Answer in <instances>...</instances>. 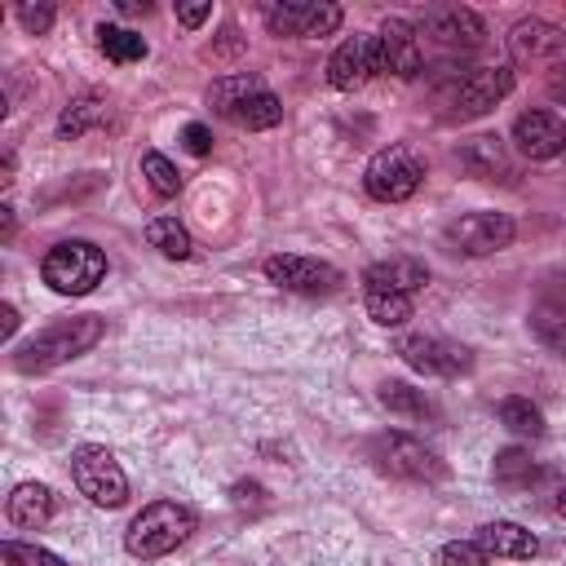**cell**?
<instances>
[{
  "label": "cell",
  "instance_id": "1",
  "mask_svg": "<svg viewBox=\"0 0 566 566\" xmlns=\"http://www.w3.org/2000/svg\"><path fill=\"white\" fill-rule=\"evenodd\" d=\"M106 323L97 314H80V318H62L53 327H44L40 336H31L18 354H13V367L18 371H53L80 354H88L97 340H102Z\"/></svg>",
  "mask_w": 566,
  "mask_h": 566
},
{
  "label": "cell",
  "instance_id": "2",
  "mask_svg": "<svg viewBox=\"0 0 566 566\" xmlns=\"http://www.w3.org/2000/svg\"><path fill=\"white\" fill-rule=\"evenodd\" d=\"M190 531H195V513H190L186 504H177V500H155V504H146V509L128 522L124 548H128L133 557L150 562V557H164V553H172L177 544H186Z\"/></svg>",
  "mask_w": 566,
  "mask_h": 566
},
{
  "label": "cell",
  "instance_id": "3",
  "mask_svg": "<svg viewBox=\"0 0 566 566\" xmlns=\"http://www.w3.org/2000/svg\"><path fill=\"white\" fill-rule=\"evenodd\" d=\"M509 93H513V66H478L438 84V106L447 119H478L495 111V102H504Z\"/></svg>",
  "mask_w": 566,
  "mask_h": 566
},
{
  "label": "cell",
  "instance_id": "4",
  "mask_svg": "<svg viewBox=\"0 0 566 566\" xmlns=\"http://www.w3.org/2000/svg\"><path fill=\"white\" fill-rule=\"evenodd\" d=\"M40 279L57 292V296H84L106 279V252L88 239H62L44 252L40 261Z\"/></svg>",
  "mask_w": 566,
  "mask_h": 566
},
{
  "label": "cell",
  "instance_id": "5",
  "mask_svg": "<svg viewBox=\"0 0 566 566\" xmlns=\"http://www.w3.org/2000/svg\"><path fill=\"white\" fill-rule=\"evenodd\" d=\"M420 181H424V159H420L411 146H402V142L376 150V155L367 159V168H363V186H367V195L380 199V203H402V199H411V195L420 190Z\"/></svg>",
  "mask_w": 566,
  "mask_h": 566
},
{
  "label": "cell",
  "instance_id": "6",
  "mask_svg": "<svg viewBox=\"0 0 566 566\" xmlns=\"http://www.w3.org/2000/svg\"><path fill=\"white\" fill-rule=\"evenodd\" d=\"M367 455L376 460L380 473L389 478H402V482H442L447 478V464L438 460V451H429L424 442H416L411 433H376L367 442Z\"/></svg>",
  "mask_w": 566,
  "mask_h": 566
},
{
  "label": "cell",
  "instance_id": "7",
  "mask_svg": "<svg viewBox=\"0 0 566 566\" xmlns=\"http://www.w3.org/2000/svg\"><path fill=\"white\" fill-rule=\"evenodd\" d=\"M71 478H75L80 495L97 509H119L128 500V478H124L119 460L97 442H84L71 451Z\"/></svg>",
  "mask_w": 566,
  "mask_h": 566
},
{
  "label": "cell",
  "instance_id": "8",
  "mask_svg": "<svg viewBox=\"0 0 566 566\" xmlns=\"http://www.w3.org/2000/svg\"><path fill=\"white\" fill-rule=\"evenodd\" d=\"M513 234H517V226H513L509 212L482 208V212H464V217H455L447 226V248L451 252H464V256H491V252L509 248Z\"/></svg>",
  "mask_w": 566,
  "mask_h": 566
},
{
  "label": "cell",
  "instance_id": "9",
  "mask_svg": "<svg viewBox=\"0 0 566 566\" xmlns=\"http://www.w3.org/2000/svg\"><path fill=\"white\" fill-rule=\"evenodd\" d=\"M265 279L279 283L283 292H301V296H327L340 287V270L318 261V256H296V252H279L265 256Z\"/></svg>",
  "mask_w": 566,
  "mask_h": 566
},
{
  "label": "cell",
  "instance_id": "10",
  "mask_svg": "<svg viewBox=\"0 0 566 566\" xmlns=\"http://www.w3.org/2000/svg\"><path fill=\"white\" fill-rule=\"evenodd\" d=\"M394 349H398V358H402L411 371H420V376H460V371H469V363H473V354H469L464 345H451V340H438V336H424V332L402 336Z\"/></svg>",
  "mask_w": 566,
  "mask_h": 566
},
{
  "label": "cell",
  "instance_id": "11",
  "mask_svg": "<svg viewBox=\"0 0 566 566\" xmlns=\"http://www.w3.org/2000/svg\"><path fill=\"white\" fill-rule=\"evenodd\" d=\"M376 49H380V71L398 75V80H416L424 71V53H420V35L411 22L402 18H385L376 31Z\"/></svg>",
  "mask_w": 566,
  "mask_h": 566
},
{
  "label": "cell",
  "instance_id": "12",
  "mask_svg": "<svg viewBox=\"0 0 566 566\" xmlns=\"http://www.w3.org/2000/svg\"><path fill=\"white\" fill-rule=\"evenodd\" d=\"M371 75H380L376 35H349V40L327 57V80H332V88H340V93L363 88Z\"/></svg>",
  "mask_w": 566,
  "mask_h": 566
},
{
  "label": "cell",
  "instance_id": "13",
  "mask_svg": "<svg viewBox=\"0 0 566 566\" xmlns=\"http://www.w3.org/2000/svg\"><path fill=\"white\" fill-rule=\"evenodd\" d=\"M265 27L274 35H296V40H314V35H332L340 27V9L336 4H265Z\"/></svg>",
  "mask_w": 566,
  "mask_h": 566
},
{
  "label": "cell",
  "instance_id": "14",
  "mask_svg": "<svg viewBox=\"0 0 566 566\" xmlns=\"http://www.w3.org/2000/svg\"><path fill=\"white\" fill-rule=\"evenodd\" d=\"M420 31L442 44V49H478L482 35H486V22L473 13V9H460V4H447V9H429Z\"/></svg>",
  "mask_w": 566,
  "mask_h": 566
},
{
  "label": "cell",
  "instance_id": "15",
  "mask_svg": "<svg viewBox=\"0 0 566 566\" xmlns=\"http://www.w3.org/2000/svg\"><path fill=\"white\" fill-rule=\"evenodd\" d=\"M513 146L526 159H553L566 150V124L553 111H522L513 119Z\"/></svg>",
  "mask_w": 566,
  "mask_h": 566
},
{
  "label": "cell",
  "instance_id": "16",
  "mask_svg": "<svg viewBox=\"0 0 566 566\" xmlns=\"http://www.w3.org/2000/svg\"><path fill=\"white\" fill-rule=\"evenodd\" d=\"M455 164L469 172V177H478V181H504V177H513V159H509V146L500 142V137H469L460 150H455Z\"/></svg>",
  "mask_w": 566,
  "mask_h": 566
},
{
  "label": "cell",
  "instance_id": "17",
  "mask_svg": "<svg viewBox=\"0 0 566 566\" xmlns=\"http://www.w3.org/2000/svg\"><path fill=\"white\" fill-rule=\"evenodd\" d=\"M509 49H513L517 57H531V62L557 57V53L566 49V31H562L557 22H544V18H517V22L509 27Z\"/></svg>",
  "mask_w": 566,
  "mask_h": 566
},
{
  "label": "cell",
  "instance_id": "18",
  "mask_svg": "<svg viewBox=\"0 0 566 566\" xmlns=\"http://www.w3.org/2000/svg\"><path fill=\"white\" fill-rule=\"evenodd\" d=\"M363 283H367V292H398V296H411V292H420V287L429 283V270H424V261H416V256H389V261L367 265Z\"/></svg>",
  "mask_w": 566,
  "mask_h": 566
},
{
  "label": "cell",
  "instance_id": "19",
  "mask_svg": "<svg viewBox=\"0 0 566 566\" xmlns=\"http://www.w3.org/2000/svg\"><path fill=\"white\" fill-rule=\"evenodd\" d=\"M9 522L22 526V531H40L53 513H57V495L44 486V482H18L9 491V504H4Z\"/></svg>",
  "mask_w": 566,
  "mask_h": 566
},
{
  "label": "cell",
  "instance_id": "20",
  "mask_svg": "<svg viewBox=\"0 0 566 566\" xmlns=\"http://www.w3.org/2000/svg\"><path fill=\"white\" fill-rule=\"evenodd\" d=\"M491 557H535L539 553V539L526 531V526H517V522H486V526H478V535H473Z\"/></svg>",
  "mask_w": 566,
  "mask_h": 566
},
{
  "label": "cell",
  "instance_id": "21",
  "mask_svg": "<svg viewBox=\"0 0 566 566\" xmlns=\"http://www.w3.org/2000/svg\"><path fill=\"white\" fill-rule=\"evenodd\" d=\"M221 119H230L234 128L256 133V128H274V124L283 119V106H279V97H274L270 88H256V93H248L243 102H234Z\"/></svg>",
  "mask_w": 566,
  "mask_h": 566
},
{
  "label": "cell",
  "instance_id": "22",
  "mask_svg": "<svg viewBox=\"0 0 566 566\" xmlns=\"http://www.w3.org/2000/svg\"><path fill=\"white\" fill-rule=\"evenodd\" d=\"M102 115H106V102H102L97 93H80V97H71V102L62 106V115H57V137H84L93 124H102Z\"/></svg>",
  "mask_w": 566,
  "mask_h": 566
},
{
  "label": "cell",
  "instance_id": "23",
  "mask_svg": "<svg viewBox=\"0 0 566 566\" xmlns=\"http://www.w3.org/2000/svg\"><path fill=\"white\" fill-rule=\"evenodd\" d=\"M97 49H102L111 62H142V57H146V40H142L137 31L111 27V22L97 27Z\"/></svg>",
  "mask_w": 566,
  "mask_h": 566
},
{
  "label": "cell",
  "instance_id": "24",
  "mask_svg": "<svg viewBox=\"0 0 566 566\" xmlns=\"http://www.w3.org/2000/svg\"><path fill=\"white\" fill-rule=\"evenodd\" d=\"M146 243L150 248H159L164 256H172V261H186L190 256V234H186V226L177 221V217H155L150 226H146Z\"/></svg>",
  "mask_w": 566,
  "mask_h": 566
},
{
  "label": "cell",
  "instance_id": "25",
  "mask_svg": "<svg viewBox=\"0 0 566 566\" xmlns=\"http://www.w3.org/2000/svg\"><path fill=\"white\" fill-rule=\"evenodd\" d=\"M500 424L509 429V433H522V438H539L544 433V411L531 402V398H504L500 402Z\"/></svg>",
  "mask_w": 566,
  "mask_h": 566
},
{
  "label": "cell",
  "instance_id": "26",
  "mask_svg": "<svg viewBox=\"0 0 566 566\" xmlns=\"http://www.w3.org/2000/svg\"><path fill=\"white\" fill-rule=\"evenodd\" d=\"M376 398H380V407H385V411H394V416H407V420H416V416H424V411H429V398H424L420 389L402 385V380H385Z\"/></svg>",
  "mask_w": 566,
  "mask_h": 566
},
{
  "label": "cell",
  "instance_id": "27",
  "mask_svg": "<svg viewBox=\"0 0 566 566\" xmlns=\"http://www.w3.org/2000/svg\"><path fill=\"white\" fill-rule=\"evenodd\" d=\"M256 88H265L256 75H221V80H212V88H208V106H212L217 115H226L234 102H243V97L256 93Z\"/></svg>",
  "mask_w": 566,
  "mask_h": 566
},
{
  "label": "cell",
  "instance_id": "28",
  "mask_svg": "<svg viewBox=\"0 0 566 566\" xmlns=\"http://www.w3.org/2000/svg\"><path fill=\"white\" fill-rule=\"evenodd\" d=\"M535 478H539V469H535L531 451L504 447V451L495 455V482H504V486H526V482H535Z\"/></svg>",
  "mask_w": 566,
  "mask_h": 566
},
{
  "label": "cell",
  "instance_id": "29",
  "mask_svg": "<svg viewBox=\"0 0 566 566\" xmlns=\"http://www.w3.org/2000/svg\"><path fill=\"white\" fill-rule=\"evenodd\" d=\"M142 177H146V186H150L159 199H168V195L181 190V172H177L172 159L159 155V150H146V155H142Z\"/></svg>",
  "mask_w": 566,
  "mask_h": 566
},
{
  "label": "cell",
  "instance_id": "30",
  "mask_svg": "<svg viewBox=\"0 0 566 566\" xmlns=\"http://www.w3.org/2000/svg\"><path fill=\"white\" fill-rule=\"evenodd\" d=\"M363 301H367L371 323H380V327H402V323L411 318V296H398V292H367Z\"/></svg>",
  "mask_w": 566,
  "mask_h": 566
},
{
  "label": "cell",
  "instance_id": "31",
  "mask_svg": "<svg viewBox=\"0 0 566 566\" xmlns=\"http://www.w3.org/2000/svg\"><path fill=\"white\" fill-rule=\"evenodd\" d=\"M531 327H535V336H539L553 354L566 358V305H539V310L531 314Z\"/></svg>",
  "mask_w": 566,
  "mask_h": 566
},
{
  "label": "cell",
  "instance_id": "32",
  "mask_svg": "<svg viewBox=\"0 0 566 566\" xmlns=\"http://www.w3.org/2000/svg\"><path fill=\"white\" fill-rule=\"evenodd\" d=\"M0 566H66L57 553L40 548V544H18V539H4L0 544Z\"/></svg>",
  "mask_w": 566,
  "mask_h": 566
},
{
  "label": "cell",
  "instance_id": "33",
  "mask_svg": "<svg viewBox=\"0 0 566 566\" xmlns=\"http://www.w3.org/2000/svg\"><path fill=\"white\" fill-rule=\"evenodd\" d=\"M491 553L478 539H451L438 548V566H486Z\"/></svg>",
  "mask_w": 566,
  "mask_h": 566
},
{
  "label": "cell",
  "instance_id": "34",
  "mask_svg": "<svg viewBox=\"0 0 566 566\" xmlns=\"http://www.w3.org/2000/svg\"><path fill=\"white\" fill-rule=\"evenodd\" d=\"M53 4H18V22L31 31V35H44L49 27H53Z\"/></svg>",
  "mask_w": 566,
  "mask_h": 566
},
{
  "label": "cell",
  "instance_id": "35",
  "mask_svg": "<svg viewBox=\"0 0 566 566\" xmlns=\"http://www.w3.org/2000/svg\"><path fill=\"white\" fill-rule=\"evenodd\" d=\"M181 146H186L190 155H208V150H212V128H208V124H186V128H181Z\"/></svg>",
  "mask_w": 566,
  "mask_h": 566
},
{
  "label": "cell",
  "instance_id": "36",
  "mask_svg": "<svg viewBox=\"0 0 566 566\" xmlns=\"http://www.w3.org/2000/svg\"><path fill=\"white\" fill-rule=\"evenodd\" d=\"M203 18H212V4H177V22L181 27H199Z\"/></svg>",
  "mask_w": 566,
  "mask_h": 566
},
{
  "label": "cell",
  "instance_id": "37",
  "mask_svg": "<svg viewBox=\"0 0 566 566\" xmlns=\"http://www.w3.org/2000/svg\"><path fill=\"white\" fill-rule=\"evenodd\" d=\"M548 97H553L557 106H566V62H557V66L548 71Z\"/></svg>",
  "mask_w": 566,
  "mask_h": 566
},
{
  "label": "cell",
  "instance_id": "38",
  "mask_svg": "<svg viewBox=\"0 0 566 566\" xmlns=\"http://www.w3.org/2000/svg\"><path fill=\"white\" fill-rule=\"evenodd\" d=\"M13 332H18V310L4 305V310H0V336H13Z\"/></svg>",
  "mask_w": 566,
  "mask_h": 566
},
{
  "label": "cell",
  "instance_id": "39",
  "mask_svg": "<svg viewBox=\"0 0 566 566\" xmlns=\"http://www.w3.org/2000/svg\"><path fill=\"white\" fill-rule=\"evenodd\" d=\"M557 513L566 517V491H557Z\"/></svg>",
  "mask_w": 566,
  "mask_h": 566
}]
</instances>
